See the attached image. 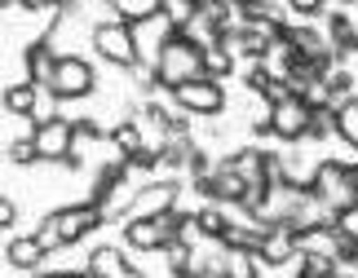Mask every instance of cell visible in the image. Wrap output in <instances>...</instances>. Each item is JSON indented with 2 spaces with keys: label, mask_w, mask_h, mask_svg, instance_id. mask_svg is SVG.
<instances>
[{
  "label": "cell",
  "mask_w": 358,
  "mask_h": 278,
  "mask_svg": "<svg viewBox=\"0 0 358 278\" xmlns=\"http://www.w3.org/2000/svg\"><path fill=\"white\" fill-rule=\"evenodd\" d=\"M203 53H208V49L190 45L182 31H173V27H169L164 45L155 49V62H150V71H155L159 89L173 93L177 85H186V80H203Z\"/></svg>",
  "instance_id": "cell-1"
},
{
  "label": "cell",
  "mask_w": 358,
  "mask_h": 278,
  "mask_svg": "<svg viewBox=\"0 0 358 278\" xmlns=\"http://www.w3.org/2000/svg\"><path fill=\"white\" fill-rule=\"evenodd\" d=\"M45 93L53 102H80V97H93L98 93V71H93L89 58L80 53H58V66H53Z\"/></svg>",
  "instance_id": "cell-2"
},
{
  "label": "cell",
  "mask_w": 358,
  "mask_h": 278,
  "mask_svg": "<svg viewBox=\"0 0 358 278\" xmlns=\"http://www.w3.org/2000/svg\"><path fill=\"white\" fill-rule=\"evenodd\" d=\"M89 45H93V53H98L102 62H111L115 71H137V66H142V58H137V40H133V31H129L124 22H115V18L93 22Z\"/></svg>",
  "instance_id": "cell-3"
},
{
  "label": "cell",
  "mask_w": 358,
  "mask_h": 278,
  "mask_svg": "<svg viewBox=\"0 0 358 278\" xmlns=\"http://www.w3.org/2000/svg\"><path fill=\"white\" fill-rule=\"evenodd\" d=\"M31 142L40 163H66V155L76 150V124L53 110L45 119H31Z\"/></svg>",
  "instance_id": "cell-4"
},
{
  "label": "cell",
  "mask_w": 358,
  "mask_h": 278,
  "mask_svg": "<svg viewBox=\"0 0 358 278\" xmlns=\"http://www.w3.org/2000/svg\"><path fill=\"white\" fill-rule=\"evenodd\" d=\"M49 221H53V230H58V243L62 247H76V243H85L89 234H98L106 221H102V212L93 207L89 199H80V203H66V207H53L49 212Z\"/></svg>",
  "instance_id": "cell-5"
},
{
  "label": "cell",
  "mask_w": 358,
  "mask_h": 278,
  "mask_svg": "<svg viewBox=\"0 0 358 278\" xmlns=\"http://www.w3.org/2000/svg\"><path fill=\"white\" fill-rule=\"evenodd\" d=\"M169 97H173V110L199 115V119H213V115L226 110V89L217 85V80H186V85H177Z\"/></svg>",
  "instance_id": "cell-6"
},
{
  "label": "cell",
  "mask_w": 358,
  "mask_h": 278,
  "mask_svg": "<svg viewBox=\"0 0 358 278\" xmlns=\"http://www.w3.org/2000/svg\"><path fill=\"white\" fill-rule=\"evenodd\" d=\"M177 199H182V182H177V177H155V182L137 186L129 217H137V221H155V217H164V212H173Z\"/></svg>",
  "instance_id": "cell-7"
},
{
  "label": "cell",
  "mask_w": 358,
  "mask_h": 278,
  "mask_svg": "<svg viewBox=\"0 0 358 278\" xmlns=\"http://www.w3.org/2000/svg\"><path fill=\"white\" fill-rule=\"evenodd\" d=\"M266 119H270V137H279L287 146H301L306 142V129H310V106L301 97H287V102L266 110Z\"/></svg>",
  "instance_id": "cell-8"
},
{
  "label": "cell",
  "mask_w": 358,
  "mask_h": 278,
  "mask_svg": "<svg viewBox=\"0 0 358 278\" xmlns=\"http://www.w3.org/2000/svg\"><path fill=\"white\" fill-rule=\"evenodd\" d=\"M22 66H27V85H36L40 93H45L49 75H53V66H58V49H53V36H49V31H40L36 40H27V49H22Z\"/></svg>",
  "instance_id": "cell-9"
},
{
  "label": "cell",
  "mask_w": 358,
  "mask_h": 278,
  "mask_svg": "<svg viewBox=\"0 0 358 278\" xmlns=\"http://www.w3.org/2000/svg\"><path fill=\"white\" fill-rule=\"evenodd\" d=\"M252 256H257V265H266V270H287V265H296V239L287 230H266Z\"/></svg>",
  "instance_id": "cell-10"
},
{
  "label": "cell",
  "mask_w": 358,
  "mask_h": 278,
  "mask_svg": "<svg viewBox=\"0 0 358 278\" xmlns=\"http://www.w3.org/2000/svg\"><path fill=\"white\" fill-rule=\"evenodd\" d=\"M169 243L173 239L164 234L159 221H137V217L124 221V247H133V252H164Z\"/></svg>",
  "instance_id": "cell-11"
},
{
  "label": "cell",
  "mask_w": 358,
  "mask_h": 278,
  "mask_svg": "<svg viewBox=\"0 0 358 278\" xmlns=\"http://www.w3.org/2000/svg\"><path fill=\"white\" fill-rule=\"evenodd\" d=\"M5 261L13 270H27V274H36V270H45V247L36 243V234H13V239L5 243Z\"/></svg>",
  "instance_id": "cell-12"
},
{
  "label": "cell",
  "mask_w": 358,
  "mask_h": 278,
  "mask_svg": "<svg viewBox=\"0 0 358 278\" xmlns=\"http://www.w3.org/2000/svg\"><path fill=\"white\" fill-rule=\"evenodd\" d=\"M124 270H129V256H124V247H111V243H98L85 261L89 278H120Z\"/></svg>",
  "instance_id": "cell-13"
},
{
  "label": "cell",
  "mask_w": 358,
  "mask_h": 278,
  "mask_svg": "<svg viewBox=\"0 0 358 278\" xmlns=\"http://www.w3.org/2000/svg\"><path fill=\"white\" fill-rule=\"evenodd\" d=\"M106 142H111L115 159H133L137 150L146 146V133H142V124H137V119H120V124L106 129Z\"/></svg>",
  "instance_id": "cell-14"
},
{
  "label": "cell",
  "mask_w": 358,
  "mask_h": 278,
  "mask_svg": "<svg viewBox=\"0 0 358 278\" xmlns=\"http://www.w3.org/2000/svg\"><path fill=\"white\" fill-rule=\"evenodd\" d=\"M0 102H5L9 115H22V119H36V115H40V89L27 85V80H18V85H5Z\"/></svg>",
  "instance_id": "cell-15"
},
{
  "label": "cell",
  "mask_w": 358,
  "mask_h": 278,
  "mask_svg": "<svg viewBox=\"0 0 358 278\" xmlns=\"http://www.w3.org/2000/svg\"><path fill=\"white\" fill-rule=\"evenodd\" d=\"M243 199H248V182H243L239 173H230L226 163H217V168H213V203L217 207H226V203L239 207Z\"/></svg>",
  "instance_id": "cell-16"
},
{
  "label": "cell",
  "mask_w": 358,
  "mask_h": 278,
  "mask_svg": "<svg viewBox=\"0 0 358 278\" xmlns=\"http://www.w3.org/2000/svg\"><path fill=\"white\" fill-rule=\"evenodd\" d=\"M120 186H129V163L124 159H106L102 168H98V177H93V190H89V203L98 207L111 190H120Z\"/></svg>",
  "instance_id": "cell-17"
},
{
  "label": "cell",
  "mask_w": 358,
  "mask_h": 278,
  "mask_svg": "<svg viewBox=\"0 0 358 278\" xmlns=\"http://www.w3.org/2000/svg\"><path fill=\"white\" fill-rule=\"evenodd\" d=\"M332 261L345 274L358 265V226H354V221H341V226L332 230Z\"/></svg>",
  "instance_id": "cell-18"
},
{
  "label": "cell",
  "mask_w": 358,
  "mask_h": 278,
  "mask_svg": "<svg viewBox=\"0 0 358 278\" xmlns=\"http://www.w3.org/2000/svg\"><path fill=\"white\" fill-rule=\"evenodd\" d=\"M332 133L358 155V93L345 97V102H336V110H332Z\"/></svg>",
  "instance_id": "cell-19"
},
{
  "label": "cell",
  "mask_w": 358,
  "mask_h": 278,
  "mask_svg": "<svg viewBox=\"0 0 358 278\" xmlns=\"http://www.w3.org/2000/svg\"><path fill=\"white\" fill-rule=\"evenodd\" d=\"M111 18L124 22V27H146V22L159 18V0H115Z\"/></svg>",
  "instance_id": "cell-20"
},
{
  "label": "cell",
  "mask_w": 358,
  "mask_h": 278,
  "mask_svg": "<svg viewBox=\"0 0 358 278\" xmlns=\"http://www.w3.org/2000/svg\"><path fill=\"white\" fill-rule=\"evenodd\" d=\"M261 234H266V230H257V226H235V221H230L226 234L217 239V247H222V252H257Z\"/></svg>",
  "instance_id": "cell-21"
},
{
  "label": "cell",
  "mask_w": 358,
  "mask_h": 278,
  "mask_svg": "<svg viewBox=\"0 0 358 278\" xmlns=\"http://www.w3.org/2000/svg\"><path fill=\"white\" fill-rule=\"evenodd\" d=\"M195 13H199V0H159V18L173 31H186L195 22Z\"/></svg>",
  "instance_id": "cell-22"
},
{
  "label": "cell",
  "mask_w": 358,
  "mask_h": 278,
  "mask_svg": "<svg viewBox=\"0 0 358 278\" xmlns=\"http://www.w3.org/2000/svg\"><path fill=\"white\" fill-rule=\"evenodd\" d=\"M292 274H301V278H336V274H341V265H336V261L327 256V252H306V256L296 252Z\"/></svg>",
  "instance_id": "cell-23"
},
{
  "label": "cell",
  "mask_w": 358,
  "mask_h": 278,
  "mask_svg": "<svg viewBox=\"0 0 358 278\" xmlns=\"http://www.w3.org/2000/svg\"><path fill=\"white\" fill-rule=\"evenodd\" d=\"M226 226H230V217H226L217 203H203L199 212H195V234H203L208 243H217V239H222V234H226Z\"/></svg>",
  "instance_id": "cell-24"
},
{
  "label": "cell",
  "mask_w": 358,
  "mask_h": 278,
  "mask_svg": "<svg viewBox=\"0 0 358 278\" xmlns=\"http://www.w3.org/2000/svg\"><path fill=\"white\" fill-rule=\"evenodd\" d=\"M222 278H261L252 252H222Z\"/></svg>",
  "instance_id": "cell-25"
},
{
  "label": "cell",
  "mask_w": 358,
  "mask_h": 278,
  "mask_svg": "<svg viewBox=\"0 0 358 278\" xmlns=\"http://www.w3.org/2000/svg\"><path fill=\"white\" fill-rule=\"evenodd\" d=\"M323 97L327 102H345V97H354V71L350 66H336V71H327V80H323Z\"/></svg>",
  "instance_id": "cell-26"
},
{
  "label": "cell",
  "mask_w": 358,
  "mask_h": 278,
  "mask_svg": "<svg viewBox=\"0 0 358 278\" xmlns=\"http://www.w3.org/2000/svg\"><path fill=\"white\" fill-rule=\"evenodd\" d=\"M164 256H169V274L173 278H186L190 270H195V247H190V239H177L164 247Z\"/></svg>",
  "instance_id": "cell-27"
},
{
  "label": "cell",
  "mask_w": 358,
  "mask_h": 278,
  "mask_svg": "<svg viewBox=\"0 0 358 278\" xmlns=\"http://www.w3.org/2000/svg\"><path fill=\"white\" fill-rule=\"evenodd\" d=\"M190 150H195V142H190V137H182V142H159V168L182 173L186 159H190Z\"/></svg>",
  "instance_id": "cell-28"
},
{
  "label": "cell",
  "mask_w": 358,
  "mask_h": 278,
  "mask_svg": "<svg viewBox=\"0 0 358 278\" xmlns=\"http://www.w3.org/2000/svg\"><path fill=\"white\" fill-rule=\"evenodd\" d=\"M226 75H235V53H226V49H208L203 53V80H217V85H222Z\"/></svg>",
  "instance_id": "cell-29"
},
{
  "label": "cell",
  "mask_w": 358,
  "mask_h": 278,
  "mask_svg": "<svg viewBox=\"0 0 358 278\" xmlns=\"http://www.w3.org/2000/svg\"><path fill=\"white\" fill-rule=\"evenodd\" d=\"M5 159L13 163V168H31V163H40V155H36V142H31V133H27V137H13V142L5 146Z\"/></svg>",
  "instance_id": "cell-30"
},
{
  "label": "cell",
  "mask_w": 358,
  "mask_h": 278,
  "mask_svg": "<svg viewBox=\"0 0 358 278\" xmlns=\"http://www.w3.org/2000/svg\"><path fill=\"white\" fill-rule=\"evenodd\" d=\"M270 85H274L270 62H248V71H243V89H248V93H257V97H266Z\"/></svg>",
  "instance_id": "cell-31"
},
{
  "label": "cell",
  "mask_w": 358,
  "mask_h": 278,
  "mask_svg": "<svg viewBox=\"0 0 358 278\" xmlns=\"http://www.w3.org/2000/svg\"><path fill=\"white\" fill-rule=\"evenodd\" d=\"M327 137H332V110H310L306 142H327Z\"/></svg>",
  "instance_id": "cell-32"
},
{
  "label": "cell",
  "mask_w": 358,
  "mask_h": 278,
  "mask_svg": "<svg viewBox=\"0 0 358 278\" xmlns=\"http://www.w3.org/2000/svg\"><path fill=\"white\" fill-rule=\"evenodd\" d=\"M124 163H129V173H155V168H159V146L146 142L133 159H124Z\"/></svg>",
  "instance_id": "cell-33"
},
{
  "label": "cell",
  "mask_w": 358,
  "mask_h": 278,
  "mask_svg": "<svg viewBox=\"0 0 358 278\" xmlns=\"http://www.w3.org/2000/svg\"><path fill=\"white\" fill-rule=\"evenodd\" d=\"M217 168V163H213V155H208V150H203L199 142H195V150H190V159H186V173H190V182H195V177H208Z\"/></svg>",
  "instance_id": "cell-34"
},
{
  "label": "cell",
  "mask_w": 358,
  "mask_h": 278,
  "mask_svg": "<svg viewBox=\"0 0 358 278\" xmlns=\"http://www.w3.org/2000/svg\"><path fill=\"white\" fill-rule=\"evenodd\" d=\"M76 124V142H106V129L93 115H80V119H71Z\"/></svg>",
  "instance_id": "cell-35"
},
{
  "label": "cell",
  "mask_w": 358,
  "mask_h": 278,
  "mask_svg": "<svg viewBox=\"0 0 358 278\" xmlns=\"http://www.w3.org/2000/svg\"><path fill=\"white\" fill-rule=\"evenodd\" d=\"M287 13H296L301 22H314V18H323V13H327V5H323V0H292Z\"/></svg>",
  "instance_id": "cell-36"
},
{
  "label": "cell",
  "mask_w": 358,
  "mask_h": 278,
  "mask_svg": "<svg viewBox=\"0 0 358 278\" xmlns=\"http://www.w3.org/2000/svg\"><path fill=\"white\" fill-rule=\"evenodd\" d=\"M13 226H18V203L9 194H0V230H13Z\"/></svg>",
  "instance_id": "cell-37"
},
{
  "label": "cell",
  "mask_w": 358,
  "mask_h": 278,
  "mask_svg": "<svg viewBox=\"0 0 358 278\" xmlns=\"http://www.w3.org/2000/svg\"><path fill=\"white\" fill-rule=\"evenodd\" d=\"M252 137H270V119H266V115L252 119Z\"/></svg>",
  "instance_id": "cell-38"
},
{
  "label": "cell",
  "mask_w": 358,
  "mask_h": 278,
  "mask_svg": "<svg viewBox=\"0 0 358 278\" xmlns=\"http://www.w3.org/2000/svg\"><path fill=\"white\" fill-rule=\"evenodd\" d=\"M120 278H150V274H146V270H137V265H129V270H124Z\"/></svg>",
  "instance_id": "cell-39"
},
{
  "label": "cell",
  "mask_w": 358,
  "mask_h": 278,
  "mask_svg": "<svg viewBox=\"0 0 358 278\" xmlns=\"http://www.w3.org/2000/svg\"><path fill=\"white\" fill-rule=\"evenodd\" d=\"M31 278H62V270H36Z\"/></svg>",
  "instance_id": "cell-40"
},
{
  "label": "cell",
  "mask_w": 358,
  "mask_h": 278,
  "mask_svg": "<svg viewBox=\"0 0 358 278\" xmlns=\"http://www.w3.org/2000/svg\"><path fill=\"white\" fill-rule=\"evenodd\" d=\"M62 278H89L85 270H62Z\"/></svg>",
  "instance_id": "cell-41"
},
{
  "label": "cell",
  "mask_w": 358,
  "mask_h": 278,
  "mask_svg": "<svg viewBox=\"0 0 358 278\" xmlns=\"http://www.w3.org/2000/svg\"><path fill=\"white\" fill-rule=\"evenodd\" d=\"M350 58H358V36H354V45H350Z\"/></svg>",
  "instance_id": "cell-42"
},
{
  "label": "cell",
  "mask_w": 358,
  "mask_h": 278,
  "mask_svg": "<svg viewBox=\"0 0 358 278\" xmlns=\"http://www.w3.org/2000/svg\"><path fill=\"white\" fill-rule=\"evenodd\" d=\"M341 278H354V274H345V270H341Z\"/></svg>",
  "instance_id": "cell-43"
},
{
  "label": "cell",
  "mask_w": 358,
  "mask_h": 278,
  "mask_svg": "<svg viewBox=\"0 0 358 278\" xmlns=\"http://www.w3.org/2000/svg\"><path fill=\"white\" fill-rule=\"evenodd\" d=\"M186 278H199V274H186Z\"/></svg>",
  "instance_id": "cell-44"
},
{
  "label": "cell",
  "mask_w": 358,
  "mask_h": 278,
  "mask_svg": "<svg viewBox=\"0 0 358 278\" xmlns=\"http://www.w3.org/2000/svg\"><path fill=\"white\" fill-rule=\"evenodd\" d=\"M292 278H301V274H292Z\"/></svg>",
  "instance_id": "cell-45"
},
{
  "label": "cell",
  "mask_w": 358,
  "mask_h": 278,
  "mask_svg": "<svg viewBox=\"0 0 358 278\" xmlns=\"http://www.w3.org/2000/svg\"><path fill=\"white\" fill-rule=\"evenodd\" d=\"M336 278H341V274H336Z\"/></svg>",
  "instance_id": "cell-46"
}]
</instances>
